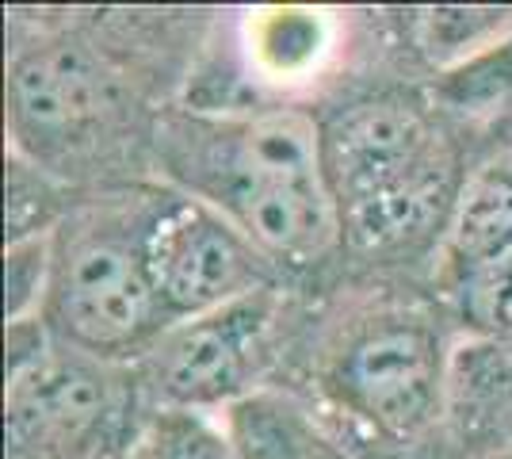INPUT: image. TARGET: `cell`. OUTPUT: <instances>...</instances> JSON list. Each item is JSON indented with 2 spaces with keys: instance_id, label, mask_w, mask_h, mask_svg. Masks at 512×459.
I'll use <instances>...</instances> for the list:
<instances>
[{
  "instance_id": "6da1fadb",
  "label": "cell",
  "mask_w": 512,
  "mask_h": 459,
  "mask_svg": "<svg viewBox=\"0 0 512 459\" xmlns=\"http://www.w3.org/2000/svg\"><path fill=\"white\" fill-rule=\"evenodd\" d=\"M195 12L8 16V153L100 192L157 180L153 131L188 69ZM195 50V46H192Z\"/></svg>"
},
{
  "instance_id": "7a4b0ae2",
  "label": "cell",
  "mask_w": 512,
  "mask_h": 459,
  "mask_svg": "<svg viewBox=\"0 0 512 459\" xmlns=\"http://www.w3.org/2000/svg\"><path fill=\"white\" fill-rule=\"evenodd\" d=\"M153 176L234 222L291 284L344 253L314 111L172 104L153 131Z\"/></svg>"
},
{
  "instance_id": "3957f363",
  "label": "cell",
  "mask_w": 512,
  "mask_h": 459,
  "mask_svg": "<svg viewBox=\"0 0 512 459\" xmlns=\"http://www.w3.org/2000/svg\"><path fill=\"white\" fill-rule=\"evenodd\" d=\"M295 337L302 391L356 456V440L383 452H421L444 437L455 318L444 303L394 291H356L310 318ZM291 349V352H295Z\"/></svg>"
},
{
  "instance_id": "277c9868",
  "label": "cell",
  "mask_w": 512,
  "mask_h": 459,
  "mask_svg": "<svg viewBox=\"0 0 512 459\" xmlns=\"http://www.w3.org/2000/svg\"><path fill=\"white\" fill-rule=\"evenodd\" d=\"M344 253L371 268L436 257L463 192V146L417 88H375L321 119Z\"/></svg>"
},
{
  "instance_id": "5b68a950",
  "label": "cell",
  "mask_w": 512,
  "mask_h": 459,
  "mask_svg": "<svg viewBox=\"0 0 512 459\" xmlns=\"http://www.w3.org/2000/svg\"><path fill=\"white\" fill-rule=\"evenodd\" d=\"M176 188L161 180L85 192L50 234V337L111 364H138L172 326L153 280V234Z\"/></svg>"
},
{
  "instance_id": "8992f818",
  "label": "cell",
  "mask_w": 512,
  "mask_h": 459,
  "mask_svg": "<svg viewBox=\"0 0 512 459\" xmlns=\"http://www.w3.org/2000/svg\"><path fill=\"white\" fill-rule=\"evenodd\" d=\"M150 402L134 364H111L50 341L8 372V459H127L138 452Z\"/></svg>"
},
{
  "instance_id": "52a82bcc",
  "label": "cell",
  "mask_w": 512,
  "mask_h": 459,
  "mask_svg": "<svg viewBox=\"0 0 512 459\" xmlns=\"http://www.w3.org/2000/svg\"><path fill=\"white\" fill-rule=\"evenodd\" d=\"M299 322L295 287H264L249 299L169 326L134 364L150 410L222 414L256 387L276 383L295 349Z\"/></svg>"
},
{
  "instance_id": "ba28073f",
  "label": "cell",
  "mask_w": 512,
  "mask_h": 459,
  "mask_svg": "<svg viewBox=\"0 0 512 459\" xmlns=\"http://www.w3.org/2000/svg\"><path fill=\"white\" fill-rule=\"evenodd\" d=\"M153 280L172 326L249 299L264 287H291L234 222L180 192L153 234Z\"/></svg>"
},
{
  "instance_id": "9c48e42d",
  "label": "cell",
  "mask_w": 512,
  "mask_h": 459,
  "mask_svg": "<svg viewBox=\"0 0 512 459\" xmlns=\"http://www.w3.org/2000/svg\"><path fill=\"white\" fill-rule=\"evenodd\" d=\"M512 257V150L474 165L463 180L428 264V287L436 303L451 306L478 276Z\"/></svg>"
},
{
  "instance_id": "30bf717a",
  "label": "cell",
  "mask_w": 512,
  "mask_h": 459,
  "mask_svg": "<svg viewBox=\"0 0 512 459\" xmlns=\"http://www.w3.org/2000/svg\"><path fill=\"white\" fill-rule=\"evenodd\" d=\"M344 27L329 8L272 4L241 16V58L249 81L291 96L314 88L341 50Z\"/></svg>"
},
{
  "instance_id": "8fae6325",
  "label": "cell",
  "mask_w": 512,
  "mask_h": 459,
  "mask_svg": "<svg viewBox=\"0 0 512 459\" xmlns=\"http://www.w3.org/2000/svg\"><path fill=\"white\" fill-rule=\"evenodd\" d=\"M512 452V341L463 337L451 360L448 421L440 459H486Z\"/></svg>"
},
{
  "instance_id": "7c38bea8",
  "label": "cell",
  "mask_w": 512,
  "mask_h": 459,
  "mask_svg": "<svg viewBox=\"0 0 512 459\" xmlns=\"http://www.w3.org/2000/svg\"><path fill=\"white\" fill-rule=\"evenodd\" d=\"M218 417L237 459H356L329 417L287 383L256 387Z\"/></svg>"
},
{
  "instance_id": "4fadbf2b",
  "label": "cell",
  "mask_w": 512,
  "mask_h": 459,
  "mask_svg": "<svg viewBox=\"0 0 512 459\" xmlns=\"http://www.w3.org/2000/svg\"><path fill=\"white\" fill-rule=\"evenodd\" d=\"M85 192L65 188L62 180L35 169L31 161H23L16 153H8V169H4V245L23 238H39L54 234V226L69 215V207Z\"/></svg>"
},
{
  "instance_id": "5bb4252c",
  "label": "cell",
  "mask_w": 512,
  "mask_h": 459,
  "mask_svg": "<svg viewBox=\"0 0 512 459\" xmlns=\"http://www.w3.org/2000/svg\"><path fill=\"white\" fill-rule=\"evenodd\" d=\"M138 459H237L226 425L203 410H150Z\"/></svg>"
},
{
  "instance_id": "9a60e30c",
  "label": "cell",
  "mask_w": 512,
  "mask_h": 459,
  "mask_svg": "<svg viewBox=\"0 0 512 459\" xmlns=\"http://www.w3.org/2000/svg\"><path fill=\"white\" fill-rule=\"evenodd\" d=\"M463 337L478 341H512V257L490 268L448 306Z\"/></svg>"
},
{
  "instance_id": "2e32d148",
  "label": "cell",
  "mask_w": 512,
  "mask_h": 459,
  "mask_svg": "<svg viewBox=\"0 0 512 459\" xmlns=\"http://www.w3.org/2000/svg\"><path fill=\"white\" fill-rule=\"evenodd\" d=\"M50 287V234L4 245V322L39 318Z\"/></svg>"
},
{
  "instance_id": "e0dca14e",
  "label": "cell",
  "mask_w": 512,
  "mask_h": 459,
  "mask_svg": "<svg viewBox=\"0 0 512 459\" xmlns=\"http://www.w3.org/2000/svg\"><path fill=\"white\" fill-rule=\"evenodd\" d=\"M486 459H512V452H497V456H486Z\"/></svg>"
},
{
  "instance_id": "ac0fdd59",
  "label": "cell",
  "mask_w": 512,
  "mask_h": 459,
  "mask_svg": "<svg viewBox=\"0 0 512 459\" xmlns=\"http://www.w3.org/2000/svg\"><path fill=\"white\" fill-rule=\"evenodd\" d=\"M127 459H138V456H127Z\"/></svg>"
}]
</instances>
